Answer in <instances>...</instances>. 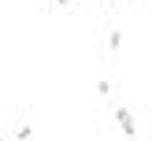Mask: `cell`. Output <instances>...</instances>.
Here are the masks:
<instances>
[{
  "instance_id": "1",
  "label": "cell",
  "mask_w": 152,
  "mask_h": 141,
  "mask_svg": "<svg viewBox=\"0 0 152 141\" xmlns=\"http://www.w3.org/2000/svg\"><path fill=\"white\" fill-rule=\"evenodd\" d=\"M115 123H119V130H123L126 137H137V123H134V111L130 108H119L115 111Z\"/></svg>"
},
{
  "instance_id": "2",
  "label": "cell",
  "mask_w": 152,
  "mask_h": 141,
  "mask_svg": "<svg viewBox=\"0 0 152 141\" xmlns=\"http://www.w3.org/2000/svg\"><path fill=\"white\" fill-rule=\"evenodd\" d=\"M52 4H71V0H52Z\"/></svg>"
}]
</instances>
